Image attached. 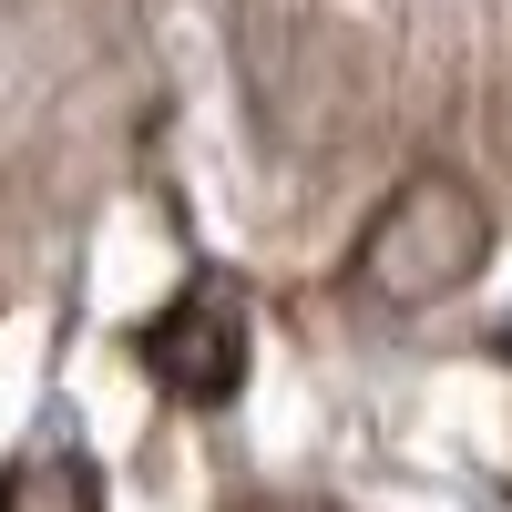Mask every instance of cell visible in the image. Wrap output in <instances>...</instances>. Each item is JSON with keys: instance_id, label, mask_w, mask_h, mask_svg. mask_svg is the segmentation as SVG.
Wrapping results in <instances>:
<instances>
[{"instance_id": "6da1fadb", "label": "cell", "mask_w": 512, "mask_h": 512, "mask_svg": "<svg viewBox=\"0 0 512 512\" xmlns=\"http://www.w3.org/2000/svg\"><path fill=\"white\" fill-rule=\"evenodd\" d=\"M492 256V216L461 175H410L359 236V287L390 308H431V297L472 287V267Z\"/></svg>"}, {"instance_id": "7a4b0ae2", "label": "cell", "mask_w": 512, "mask_h": 512, "mask_svg": "<svg viewBox=\"0 0 512 512\" xmlns=\"http://www.w3.org/2000/svg\"><path fill=\"white\" fill-rule=\"evenodd\" d=\"M144 369L185 410L236 400V379H246V297L226 277H185V297L154 308V328H144Z\"/></svg>"}, {"instance_id": "3957f363", "label": "cell", "mask_w": 512, "mask_h": 512, "mask_svg": "<svg viewBox=\"0 0 512 512\" xmlns=\"http://www.w3.org/2000/svg\"><path fill=\"white\" fill-rule=\"evenodd\" d=\"M0 512H103V472L82 451H21L11 472H0Z\"/></svg>"}, {"instance_id": "277c9868", "label": "cell", "mask_w": 512, "mask_h": 512, "mask_svg": "<svg viewBox=\"0 0 512 512\" xmlns=\"http://www.w3.org/2000/svg\"><path fill=\"white\" fill-rule=\"evenodd\" d=\"M502 349H512V338H502Z\"/></svg>"}]
</instances>
